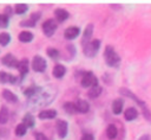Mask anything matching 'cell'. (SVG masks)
Segmentation results:
<instances>
[{"mask_svg":"<svg viewBox=\"0 0 151 140\" xmlns=\"http://www.w3.org/2000/svg\"><path fill=\"white\" fill-rule=\"evenodd\" d=\"M74 109H76V112H78V113H83V114H84V113H87V112H88V109H90V104H88L87 101L79 98V100H77V101L74 102Z\"/></svg>","mask_w":151,"mask_h":140,"instance_id":"cell-10","label":"cell"},{"mask_svg":"<svg viewBox=\"0 0 151 140\" xmlns=\"http://www.w3.org/2000/svg\"><path fill=\"white\" fill-rule=\"evenodd\" d=\"M22 123H24L27 128H33L34 125H35V119H34V116H33L32 114L27 113V114H25V116H24V119H22Z\"/></svg>","mask_w":151,"mask_h":140,"instance_id":"cell-21","label":"cell"},{"mask_svg":"<svg viewBox=\"0 0 151 140\" xmlns=\"http://www.w3.org/2000/svg\"><path fill=\"white\" fill-rule=\"evenodd\" d=\"M28 68H29V63H28V61H27L26 58L19 61V64H18V66H17V69L19 70L21 77H24V76L28 72Z\"/></svg>","mask_w":151,"mask_h":140,"instance_id":"cell-13","label":"cell"},{"mask_svg":"<svg viewBox=\"0 0 151 140\" xmlns=\"http://www.w3.org/2000/svg\"><path fill=\"white\" fill-rule=\"evenodd\" d=\"M57 116V110L55 109H44L41 112H39L38 117L41 120H46V119H54Z\"/></svg>","mask_w":151,"mask_h":140,"instance_id":"cell-11","label":"cell"},{"mask_svg":"<svg viewBox=\"0 0 151 140\" xmlns=\"http://www.w3.org/2000/svg\"><path fill=\"white\" fill-rule=\"evenodd\" d=\"M46 53H47V56H48L50 58H52V59H57V58L59 57V51H58L57 49H54V47H48V49L46 50Z\"/></svg>","mask_w":151,"mask_h":140,"instance_id":"cell-27","label":"cell"},{"mask_svg":"<svg viewBox=\"0 0 151 140\" xmlns=\"http://www.w3.org/2000/svg\"><path fill=\"white\" fill-rule=\"evenodd\" d=\"M66 74V68L63 64H55L53 70H52V75L55 78H61L64 75Z\"/></svg>","mask_w":151,"mask_h":140,"instance_id":"cell-14","label":"cell"},{"mask_svg":"<svg viewBox=\"0 0 151 140\" xmlns=\"http://www.w3.org/2000/svg\"><path fill=\"white\" fill-rule=\"evenodd\" d=\"M20 26H22V27H34V26H35V21L32 20L31 18H28V19L22 20V21L20 23Z\"/></svg>","mask_w":151,"mask_h":140,"instance_id":"cell-30","label":"cell"},{"mask_svg":"<svg viewBox=\"0 0 151 140\" xmlns=\"http://www.w3.org/2000/svg\"><path fill=\"white\" fill-rule=\"evenodd\" d=\"M138 140H150V135H149V134H144V135H142Z\"/></svg>","mask_w":151,"mask_h":140,"instance_id":"cell-37","label":"cell"},{"mask_svg":"<svg viewBox=\"0 0 151 140\" xmlns=\"http://www.w3.org/2000/svg\"><path fill=\"white\" fill-rule=\"evenodd\" d=\"M104 58H105V62L109 66H112V68H117L120 63V57L118 56V53L114 51V49L111 46V45H107L104 50Z\"/></svg>","mask_w":151,"mask_h":140,"instance_id":"cell-2","label":"cell"},{"mask_svg":"<svg viewBox=\"0 0 151 140\" xmlns=\"http://www.w3.org/2000/svg\"><path fill=\"white\" fill-rule=\"evenodd\" d=\"M117 134H118L117 127H116L113 123L109 125L107 128H106V136H107L109 139H114V138L117 136Z\"/></svg>","mask_w":151,"mask_h":140,"instance_id":"cell-22","label":"cell"},{"mask_svg":"<svg viewBox=\"0 0 151 140\" xmlns=\"http://www.w3.org/2000/svg\"><path fill=\"white\" fill-rule=\"evenodd\" d=\"M68 12L64 8H57L54 9V17H55V20H58L59 23H63L65 21L67 18H68Z\"/></svg>","mask_w":151,"mask_h":140,"instance_id":"cell-12","label":"cell"},{"mask_svg":"<svg viewBox=\"0 0 151 140\" xmlns=\"http://www.w3.org/2000/svg\"><path fill=\"white\" fill-rule=\"evenodd\" d=\"M8 117H9V112L7 109V107L2 106L1 109H0V123L4 125L8 121Z\"/></svg>","mask_w":151,"mask_h":140,"instance_id":"cell-23","label":"cell"},{"mask_svg":"<svg viewBox=\"0 0 151 140\" xmlns=\"http://www.w3.org/2000/svg\"><path fill=\"white\" fill-rule=\"evenodd\" d=\"M40 17H41V13H40V12H35V13H32L29 18H31L32 20H34V21L37 23V20H38V19L40 18Z\"/></svg>","mask_w":151,"mask_h":140,"instance_id":"cell-35","label":"cell"},{"mask_svg":"<svg viewBox=\"0 0 151 140\" xmlns=\"http://www.w3.org/2000/svg\"><path fill=\"white\" fill-rule=\"evenodd\" d=\"M2 97H4L6 101H8L9 103H15V102H18V96H17L13 91H11V90H8V89H4V90H2Z\"/></svg>","mask_w":151,"mask_h":140,"instance_id":"cell-16","label":"cell"},{"mask_svg":"<svg viewBox=\"0 0 151 140\" xmlns=\"http://www.w3.org/2000/svg\"><path fill=\"white\" fill-rule=\"evenodd\" d=\"M80 33V28L78 26H68L65 31H64V37L65 39H68V40H72L74 38H77Z\"/></svg>","mask_w":151,"mask_h":140,"instance_id":"cell-9","label":"cell"},{"mask_svg":"<svg viewBox=\"0 0 151 140\" xmlns=\"http://www.w3.org/2000/svg\"><path fill=\"white\" fill-rule=\"evenodd\" d=\"M41 27H42L44 34L47 36V37H51V36L55 32L58 25H57V21H55L54 19H47V20H45V21L42 23V26H41Z\"/></svg>","mask_w":151,"mask_h":140,"instance_id":"cell-6","label":"cell"},{"mask_svg":"<svg viewBox=\"0 0 151 140\" xmlns=\"http://www.w3.org/2000/svg\"><path fill=\"white\" fill-rule=\"evenodd\" d=\"M123 106H124V101H123V98H116L113 102H112V112H113V114H116V115H119L120 113H122V110H123Z\"/></svg>","mask_w":151,"mask_h":140,"instance_id":"cell-15","label":"cell"},{"mask_svg":"<svg viewBox=\"0 0 151 140\" xmlns=\"http://www.w3.org/2000/svg\"><path fill=\"white\" fill-rule=\"evenodd\" d=\"M28 9V6L26 4H17L15 5V13L17 14H24Z\"/></svg>","mask_w":151,"mask_h":140,"instance_id":"cell-28","label":"cell"},{"mask_svg":"<svg viewBox=\"0 0 151 140\" xmlns=\"http://www.w3.org/2000/svg\"><path fill=\"white\" fill-rule=\"evenodd\" d=\"M92 32H93V25L92 24H88L86 26L85 31H84V34H83V42H81L83 43V46L90 42V39L92 37Z\"/></svg>","mask_w":151,"mask_h":140,"instance_id":"cell-18","label":"cell"},{"mask_svg":"<svg viewBox=\"0 0 151 140\" xmlns=\"http://www.w3.org/2000/svg\"><path fill=\"white\" fill-rule=\"evenodd\" d=\"M1 63H2L4 65L8 66V68H15V69H17V66H18V64H19V61L15 58L14 55H12V53H6V55L1 58Z\"/></svg>","mask_w":151,"mask_h":140,"instance_id":"cell-7","label":"cell"},{"mask_svg":"<svg viewBox=\"0 0 151 140\" xmlns=\"http://www.w3.org/2000/svg\"><path fill=\"white\" fill-rule=\"evenodd\" d=\"M55 127H57L58 135H59L60 138H65V136L67 135V132H68V123H67L65 120H57Z\"/></svg>","mask_w":151,"mask_h":140,"instance_id":"cell-8","label":"cell"},{"mask_svg":"<svg viewBox=\"0 0 151 140\" xmlns=\"http://www.w3.org/2000/svg\"><path fill=\"white\" fill-rule=\"evenodd\" d=\"M38 90H39V88H37L35 85H31V87H28L27 89L24 90V95L26 97H33L38 93Z\"/></svg>","mask_w":151,"mask_h":140,"instance_id":"cell-24","label":"cell"},{"mask_svg":"<svg viewBox=\"0 0 151 140\" xmlns=\"http://www.w3.org/2000/svg\"><path fill=\"white\" fill-rule=\"evenodd\" d=\"M11 42V34L7 32H1L0 33V45L6 46Z\"/></svg>","mask_w":151,"mask_h":140,"instance_id":"cell-26","label":"cell"},{"mask_svg":"<svg viewBox=\"0 0 151 140\" xmlns=\"http://www.w3.org/2000/svg\"><path fill=\"white\" fill-rule=\"evenodd\" d=\"M34 138H35V140H47V138L40 132H35L34 133Z\"/></svg>","mask_w":151,"mask_h":140,"instance_id":"cell-33","label":"cell"},{"mask_svg":"<svg viewBox=\"0 0 151 140\" xmlns=\"http://www.w3.org/2000/svg\"><path fill=\"white\" fill-rule=\"evenodd\" d=\"M64 109H65L67 113H70V114L74 113V112H76V109H74V103H73V102H65V103H64Z\"/></svg>","mask_w":151,"mask_h":140,"instance_id":"cell-31","label":"cell"},{"mask_svg":"<svg viewBox=\"0 0 151 140\" xmlns=\"http://www.w3.org/2000/svg\"><path fill=\"white\" fill-rule=\"evenodd\" d=\"M101 91H103V88L98 84V85L91 87V88L88 89V91H87V96H88L90 98H97V97L101 94Z\"/></svg>","mask_w":151,"mask_h":140,"instance_id":"cell-20","label":"cell"},{"mask_svg":"<svg viewBox=\"0 0 151 140\" xmlns=\"http://www.w3.org/2000/svg\"><path fill=\"white\" fill-rule=\"evenodd\" d=\"M80 84L83 88H91V87L98 85V78L94 76V74L92 71H86L81 76Z\"/></svg>","mask_w":151,"mask_h":140,"instance_id":"cell-4","label":"cell"},{"mask_svg":"<svg viewBox=\"0 0 151 140\" xmlns=\"http://www.w3.org/2000/svg\"><path fill=\"white\" fill-rule=\"evenodd\" d=\"M119 93H120L122 95H125V96H127V97L132 98L136 103H138V104H139V107L142 108V112H143L144 117H145L149 122H151V112H150V109L147 108V104H146L144 101H142L140 98H138L133 93H131L130 90H127V89H125V88H122V89L119 90Z\"/></svg>","mask_w":151,"mask_h":140,"instance_id":"cell-1","label":"cell"},{"mask_svg":"<svg viewBox=\"0 0 151 140\" xmlns=\"http://www.w3.org/2000/svg\"><path fill=\"white\" fill-rule=\"evenodd\" d=\"M80 140H94V136L91 133H85V134H83Z\"/></svg>","mask_w":151,"mask_h":140,"instance_id":"cell-34","label":"cell"},{"mask_svg":"<svg viewBox=\"0 0 151 140\" xmlns=\"http://www.w3.org/2000/svg\"><path fill=\"white\" fill-rule=\"evenodd\" d=\"M8 82V74L5 71H0V83H7Z\"/></svg>","mask_w":151,"mask_h":140,"instance_id":"cell-32","label":"cell"},{"mask_svg":"<svg viewBox=\"0 0 151 140\" xmlns=\"http://www.w3.org/2000/svg\"><path fill=\"white\" fill-rule=\"evenodd\" d=\"M99 47H100V40L99 39H93V40H90L87 44L84 45L83 52H84V55L86 57L92 58V57H94L97 55Z\"/></svg>","mask_w":151,"mask_h":140,"instance_id":"cell-3","label":"cell"},{"mask_svg":"<svg viewBox=\"0 0 151 140\" xmlns=\"http://www.w3.org/2000/svg\"><path fill=\"white\" fill-rule=\"evenodd\" d=\"M47 68V62L41 56H34L32 61V69L37 72H44Z\"/></svg>","mask_w":151,"mask_h":140,"instance_id":"cell-5","label":"cell"},{"mask_svg":"<svg viewBox=\"0 0 151 140\" xmlns=\"http://www.w3.org/2000/svg\"><path fill=\"white\" fill-rule=\"evenodd\" d=\"M26 132H27V127L22 122L17 125V127H15V135L17 136H24L26 134Z\"/></svg>","mask_w":151,"mask_h":140,"instance_id":"cell-25","label":"cell"},{"mask_svg":"<svg viewBox=\"0 0 151 140\" xmlns=\"http://www.w3.org/2000/svg\"><path fill=\"white\" fill-rule=\"evenodd\" d=\"M9 24V17H7L5 13L0 14V27H7Z\"/></svg>","mask_w":151,"mask_h":140,"instance_id":"cell-29","label":"cell"},{"mask_svg":"<svg viewBox=\"0 0 151 140\" xmlns=\"http://www.w3.org/2000/svg\"><path fill=\"white\" fill-rule=\"evenodd\" d=\"M17 76H14V75H11V74H8V82L9 83H15L17 82Z\"/></svg>","mask_w":151,"mask_h":140,"instance_id":"cell-36","label":"cell"},{"mask_svg":"<svg viewBox=\"0 0 151 140\" xmlns=\"http://www.w3.org/2000/svg\"><path fill=\"white\" fill-rule=\"evenodd\" d=\"M137 116H138V112L133 107H130L124 112V117L126 121H133L134 119H137Z\"/></svg>","mask_w":151,"mask_h":140,"instance_id":"cell-17","label":"cell"},{"mask_svg":"<svg viewBox=\"0 0 151 140\" xmlns=\"http://www.w3.org/2000/svg\"><path fill=\"white\" fill-rule=\"evenodd\" d=\"M18 38L21 43H29L33 40V33L31 31H21L19 33Z\"/></svg>","mask_w":151,"mask_h":140,"instance_id":"cell-19","label":"cell"}]
</instances>
